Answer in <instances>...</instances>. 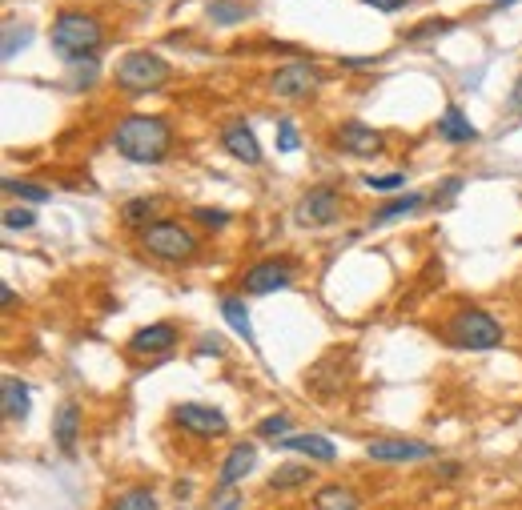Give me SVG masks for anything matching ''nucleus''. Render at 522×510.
Masks as SVG:
<instances>
[{
  "mask_svg": "<svg viewBox=\"0 0 522 510\" xmlns=\"http://www.w3.org/2000/svg\"><path fill=\"white\" fill-rule=\"evenodd\" d=\"M113 145L133 165H161L173 145V129L161 117H125L113 133Z\"/></svg>",
  "mask_w": 522,
  "mask_h": 510,
  "instance_id": "nucleus-1",
  "label": "nucleus"
},
{
  "mask_svg": "<svg viewBox=\"0 0 522 510\" xmlns=\"http://www.w3.org/2000/svg\"><path fill=\"white\" fill-rule=\"evenodd\" d=\"M105 41V29L93 13H81V9H65L53 17V49L77 65V61H89Z\"/></svg>",
  "mask_w": 522,
  "mask_h": 510,
  "instance_id": "nucleus-2",
  "label": "nucleus"
},
{
  "mask_svg": "<svg viewBox=\"0 0 522 510\" xmlns=\"http://www.w3.org/2000/svg\"><path fill=\"white\" fill-rule=\"evenodd\" d=\"M165 81H169V61L161 53L137 49V53H125L121 65H117V85L125 93H153Z\"/></svg>",
  "mask_w": 522,
  "mask_h": 510,
  "instance_id": "nucleus-3",
  "label": "nucleus"
},
{
  "mask_svg": "<svg viewBox=\"0 0 522 510\" xmlns=\"http://www.w3.org/2000/svg\"><path fill=\"white\" fill-rule=\"evenodd\" d=\"M141 245L161 262H189L197 253V237L177 221H153L141 229Z\"/></svg>",
  "mask_w": 522,
  "mask_h": 510,
  "instance_id": "nucleus-4",
  "label": "nucleus"
},
{
  "mask_svg": "<svg viewBox=\"0 0 522 510\" xmlns=\"http://www.w3.org/2000/svg\"><path fill=\"white\" fill-rule=\"evenodd\" d=\"M450 342L458 350H494L502 342V326L486 310H462L450 318Z\"/></svg>",
  "mask_w": 522,
  "mask_h": 510,
  "instance_id": "nucleus-5",
  "label": "nucleus"
},
{
  "mask_svg": "<svg viewBox=\"0 0 522 510\" xmlns=\"http://www.w3.org/2000/svg\"><path fill=\"white\" fill-rule=\"evenodd\" d=\"M318 85H322V73H318V65H310V61H290V65H282V69L270 77V89H274L278 97H286V101H306V97L318 93Z\"/></svg>",
  "mask_w": 522,
  "mask_h": 510,
  "instance_id": "nucleus-6",
  "label": "nucleus"
},
{
  "mask_svg": "<svg viewBox=\"0 0 522 510\" xmlns=\"http://www.w3.org/2000/svg\"><path fill=\"white\" fill-rule=\"evenodd\" d=\"M173 422H177L181 430L197 434V438H221V434L229 430L225 414H221L217 406H201V402H181V406H173Z\"/></svg>",
  "mask_w": 522,
  "mask_h": 510,
  "instance_id": "nucleus-7",
  "label": "nucleus"
},
{
  "mask_svg": "<svg viewBox=\"0 0 522 510\" xmlns=\"http://www.w3.org/2000/svg\"><path fill=\"white\" fill-rule=\"evenodd\" d=\"M338 213H342V197H338L330 185H318V189H310V193L298 201L294 221L310 229V225H330V221H338Z\"/></svg>",
  "mask_w": 522,
  "mask_h": 510,
  "instance_id": "nucleus-8",
  "label": "nucleus"
},
{
  "mask_svg": "<svg viewBox=\"0 0 522 510\" xmlns=\"http://www.w3.org/2000/svg\"><path fill=\"white\" fill-rule=\"evenodd\" d=\"M366 454L374 462H422V458L434 454V446L414 442V438H370Z\"/></svg>",
  "mask_w": 522,
  "mask_h": 510,
  "instance_id": "nucleus-9",
  "label": "nucleus"
},
{
  "mask_svg": "<svg viewBox=\"0 0 522 510\" xmlns=\"http://www.w3.org/2000/svg\"><path fill=\"white\" fill-rule=\"evenodd\" d=\"M294 282V266L290 262H257L249 274H245V290L249 294H274V290H286Z\"/></svg>",
  "mask_w": 522,
  "mask_h": 510,
  "instance_id": "nucleus-10",
  "label": "nucleus"
},
{
  "mask_svg": "<svg viewBox=\"0 0 522 510\" xmlns=\"http://www.w3.org/2000/svg\"><path fill=\"white\" fill-rule=\"evenodd\" d=\"M338 145H342L346 153H354V157H378V153H382V145H386V137H382L374 125L346 121V125L338 129Z\"/></svg>",
  "mask_w": 522,
  "mask_h": 510,
  "instance_id": "nucleus-11",
  "label": "nucleus"
},
{
  "mask_svg": "<svg viewBox=\"0 0 522 510\" xmlns=\"http://www.w3.org/2000/svg\"><path fill=\"white\" fill-rule=\"evenodd\" d=\"M173 346H177V330L169 322H153V326H145V330H137L129 338V354H137V358H145V354H169Z\"/></svg>",
  "mask_w": 522,
  "mask_h": 510,
  "instance_id": "nucleus-12",
  "label": "nucleus"
},
{
  "mask_svg": "<svg viewBox=\"0 0 522 510\" xmlns=\"http://www.w3.org/2000/svg\"><path fill=\"white\" fill-rule=\"evenodd\" d=\"M221 145H225L237 161L261 165V145H257V137H253V129H249L245 121H229V125L221 129Z\"/></svg>",
  "mask_w": 522,
  "mask_h": 510,
  "instance_id": "nucleus-13",
  "label": "nucleus"
},
{
  "mask_svg": "<svg viewBox=\"0 0 522 510\" xmlns=\"http://www.w3.org/2000/svg\"><path fill=\"white\" fill-rule=\"evenodd\" d=\"M77 434H81V406H77V402H65V406L57 410V418H53V442H57L65 454H73V450H77Z\"/></svg>",
  "mask_w": 522,
  "mask_h": 510,
  "instance_id": "nucleus-14",
  "label": "nucleus"
},
{
  "mask_svg": "<svg viewBox=\"0 0 522 510\" xmlns=\"http://www.w3.org/2000/svg\"><path fill=\"white\" fill-rule=\"evenodd\" d=\"M253 462H257V446L253 442H237L233 450H229V458H225V466H221V478H217V486H237L249 470H253Z\"/></svg>",
  "mask_w": 522,
  "mask_h": 510,
  "instance_id": "nucleus-15",
  "label": "nucleus"
},
{
  "mask_svg": "<svg viewBox=\"0 0 522 510\" xmlns=\"http://www.w3.org/2000/svg\"><path fill=\"white\" fill-rule=\"evenodd\" d=\"M29 382H21V378H5L0 382V406H5V418H13V422H21L25 414H29Z\"/></svg>",
  "mask_w": 522,
  "mask_h": 510,
  "instance_id": "nucleus-16",
  "label": "nucleus"
},
{
  "mask_svg": "<svg viewBox=\"0 0 522 510\" xmlns=\"http://www.w3.org/2000/svg\"><path fill=\"white\" fill-rule=\"evenodd\" d=\"M438 133H442V141H450V145H466V141L478 137V129L470 125V117H466L458 105H446V113H442V121H438Z\"/></svg>",
  "mask_w": 522,
  "mask_h": 510,
  "instance_id": "nucleus-17",
  "label": "nucleus"
},
{
  "mask_svg": "<svg viewBox=\"0 0 522 510\" xmlns=\"http://www.w3.org/2000/svg\"><path fill=\"white\" fill-rule=\"evenodd\" d=\"M282 450H298V454H310V458H318V462H334L338 458V450H334V442L330 438H322V434H290L286 442H278Z\"/></svg>",
  "mask_w": 522,
  "mask_h": 510,
  "instance_id": "nucleus-18",
  "label": "nucleus"
},
{
  "mask_svg": "<svg viewBox=\"0 0 522 510\" xmlns=\"http://www.w3.org/2000/svg\"><path fill=\"white\" fill-rule=\"evenodd\" d=\"M221 318H225V322L245 338L249 350H257V338H253V326H249V310H245L241 298H221Z\"/></svg>",
  "mask_w": 522,
  "mask_h": 510,
  "instance_id": "nucleus-19",
  "label": "nucleus"
},
{
  "mask_svg": "<svg viewBox=\"0 0 522 510\" xmlns=\"http://www.w3.org/2000/svg\"><path fill=\"white\" fill-rule=\"evenodd\" d=\"M314 510H362L358 506V494L350 490V486H322L318 494H314Z\"/></svg>",
  "mask_w": 522,
  "mask_h": 510,
  "instance_id": "nucleus-20",
  "label": "nucleus"
},
{
  "mask_svg": "<svg viewBox=\"0 0 522 510\" xmlns=\"http://www.w3.org/2000/svg\"><path fill=\"white\" fill-rule=\"evenodd\" d=\"M310 478H314V470H310L306 462H286V466L274 470L270 490H298V486H306Z\"/></svg>",
  "mask_w": 522,
  "mask_h": 510,
  "instance_id": "nucleus-21",
  "label": "nucleus"
},
{
  "mask_svg": "<svg viewBox=\"0 0 522 510\" xmlns=\"http://www.w3.org/2000/svg\"><path fill=\"white\" fill-rule=\"evenodd\" d=\"M253 13V5H245V0H213L209 5V21L213 25H237Z\"/></svg>",
  "mask_w": 522,
  "mask_h": 510,
  "instance_id": "nucleus-22",
  "label": "nucleus"
},
{
  "mask_svg": "<svg viewBox=\"0 0 522 510\" xmlns=\"http://www.w3.org/2000/svg\"><path fill=\"white\" fill-rule=\"evenodd\" d=\"M422 205V197L418 193H406V197H394L390 205H382L378 213H374V225H390L394 217H406V213H414Z\"/></svg>",
  "mask_w": 522,
  "mask_h": 510,
  "instance_id": "nucleus-23",
  "label": "nucleus"
},
{
  "mask_svg": "<svg viewBox=\"0 0 522 510\" xmlns=\"http://www.w3.org/2000/svg\"><path fill=\"white\" fill-rule=\"evenodd\" d=\"M157 197H137V201H125V209H121V221L125 225H145L153 213H157Z\"/></svg>",
  "mask_w": 522,
  "mask_h": 510,
  "instance_id": "nucleus-24",
  "label": "nucleus"
},
{
  "mask_svg": "<svg viewBox=\"0 0 522 510\" xmlns=\"http://www.w3.org/2000/svg\"><path fill=\"white\" fill-rule=\"evenodd\" d=\"M109 510H157V498H153V490H141V486H137V490L117 494Z\"/></svg>",
  "mask_w": 522,
  "mask_h": 510,
  "instance_id": "nucleus-25",
  "label": "nucleus"
},
{
  "mask_svg": "<svg viewBox=\"0 0 522 510\" xmlns=\"http://www.w3.org/2000/svg\"><path fill=\"white\" fill-rule=\"evenodd\" d=\"M257 434H261V438H278V442H286V438H290V414H270V418H261V422H257Z\"/></svg>",
  "mask_w": 522,
  "mask_h": 510,
  "instance_id": "nucleus-26",
  "label": "nucleus"
},
{
  "mask_svg": "<svg viewBox=\"0 0 522 510\" xmlns=\"http://www.w3.org/2000/svg\"><path fill=\"white\" fill-rule=\"evenodd\" d=\"M29 41H33V29H29V25H9V29H5V61H13L17 49H25Z\"/></svg>",
  "mask_w": 522,
  "mask_h": 510,
  "instance_id": "nucleus-27",
  "label": "nucleus"
},
{
  "mask_svg": "<svg viewBox=\"0 0 522 510\" xmlns=\"http://www.w3.org/2000/svg\"><path fill=\"white\" fill-rule=\"evenodd\" d=\"M5 189H9L13 197H21V201H33V205L49 201V189H41V185H29V181H5Z\"/></svg>",
  "mask_w": 522,
  "mask_h": 510,
  "instance_id": "nucleus-28",
  "label": "nucleus"
},
{
  "mask_svg": "<svg viewBox=\"0 0 522 510\" xmlns=\"http://www.w3.org/2000/svg\"><path fill=\"white\" fill-rule=\"evenodd\" d=\"M237 506H241L237 486H217V494L209 498V510H237Z\"/></svg>",
  "mask_w": 522,
  "mask_h": 510,
  "instance_id": "nucleus-29",
  "label": "nucleus"
},
{
  "mask_svg": "<svg viewBox=\"0 0 522 510\" xmlns=\"http://www.w3.org/2000/svg\"><path fill=\"white\" fill-rule=\"evenodd\" d=\"M298 145H302V137H298L294 121H278V149H282V153H294Z\"/></svg>",
  "mask_w": 522,
  "mask_h": 510,
  "instance_id": "nucleus-30",
  "label": "nucleus"
},
{
  "mask_svg": "<svg viewBox=\"0 0 522 510\" xmlns=\"http://www.w3.org/2000/svg\"><path fill=\"white\" fill-rule=\"evenodd\" d=\"M193 221H201L205 229H225V225H229V213H225V209H193Z\"/></svg>",
  "mask_w": 522,
  "mask_h": 510,
  "instance_id": "nucleus-31",
  "label": "nucleus"
},
{
  "mask_svg": "<svg viewBox=\"0 0 522 510\" xmlns=\"http://www.w3.org/2000/svg\"><path fill=\"white\" fill-rule=\"evenodd\" d=\"M366 185L378 189V193H394L398 185H406V177L402 173H386V177H366Z\"/></svg>",
  "mask_w": 522,
  "mask_h": 510,
  "instance_id": "nucleus-32",
  "label": "nucleus"
},
{
  "mask_svg": "<svg viewBox=\"0 0 522 510\" xmlns=\"http://www.w3.org/2000/svg\"><path fill=\"white\" fill-rule=\"evenodd\" d=\"M5 225H9V229H33L37 217H33L29 209H9V213H5Z\"/></svg>",
  "mask_w": 522,
  "mask_h": 510,
  "instance_id": "nucleus-33",
  "label": "nucleus"
},
{
  "mask_svg": "<svg viewBox=\"0 0 522 510\" xmlns=\"http://www.w3.org/2000/svg\"><path fill=\"white\" fill-rule=\"evenodd\" d=\"M438 189H442V193H434V205H446V201H454V197H458V189H462V177H446Z\"/></svg>",
  "mask_w": 522,
  "mask_h": 510,
  "instance_id": "nucleus-34",
  "label": "nucleus"
},
{
  "mask_svg": "<svg viewBox=\"0 0 522 510\" xmlns=\"http://www.w3.org/2000/svg\"><path fill=\"white\" fill-rule=\"evenodd\" d=\"M362 5L382 9V13H398V9H406V0H362Z\"/></svg>",
  "mask_w": 522,
  "mask_h": 510,
  "instance_id": "nucleus-35",
  "label": "nucleus"
},
{
  "mask_svg": "<svg viewBox=\"0 0 522 510\" xmlns=\"http://www.w3.org/2000/svg\"><path fill=\"white\" fill-rule=\"evenodd\" d=\"M201 354H225L221 338H205V342H201Z\"/></svg>",
  "mask_w": 522,
  "mask_h": 510,
  "instance_id": "nucleus-36",
  "label": "nucleus"
},
{
  "mask_svg": "<svg viewBox=\"0 0 522 510\" xmlns=\"http://www.w3.org/2000/svg\"><path fill=\"white\" fill-rule=\"evenodd\" d=\"M0 302H5V306H13V302H17V294H13V286H0Z\"/></svg>",
  "mask_w": 522,
  "mask_h": 510,
  "instance_id": "nucleus-37",
  "label": "nucleus"
},
{
  "mask_svg": "<svg viewBox=\"0 0 522 510\" xmlns=\"http://www.w3.org/2000/svg\"><path fill=\"white\" fill-rule=\"evenodd\" d=\"M510 105H514V109H522V81L514 85V97H510Z\"/></svg>",
  "mask_w": 522,
  "mask_h": 510,
  "instance_id": "nucleus-38",
  "label": "nucleus"
},
{
  "mask_svg": "<svg viewBox=\"0 0 522 510\" xmlns=\"http://www.w3.org/2000/svg\"><path fill=\"white\" fill-rule=\"evenodd\" d=\"M494 5H498V9H510V5H518V0H494Z\"/></svg>",
  "mask_w": 522,
  "mask_h": 510,
  "instance_id": "nucleus-39",
  "label": "nucleus"
}]
</instances>
